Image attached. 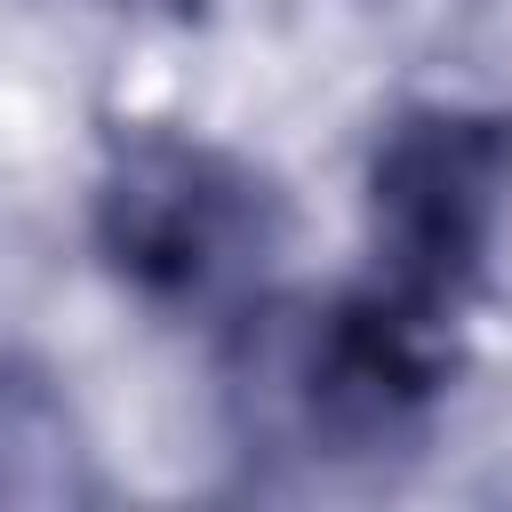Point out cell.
<instances>
[{
  "mask_svg": "<svg viewBox=\"0 0 512 512\" xmlns=\"http://www.w3.org/2000/svg\"><path fill=\"white\" fill-rule=\"evenodd\" d=\"M96 224H104V256L160 304L240 296L280 240L272 192L248 168L192 144H136L112 168Z\"/></svg>",
  "mask_w": 512,
  "mask_h": 512,
  "instance_id": "1",
  "label": "cell"
},
{
  "mask_svg": "<svg viewBox=\"0 0 512 512\" xmlns=\"http://www.w3.org/2000/svg\"><path fill=\"white\" fill-rule=\"evenodd\" d=\"M512 208V128L480 112H416L376 144L368 224L384 288L440 312L488 256Z\"/></svg>",
  "mask_w": 512,
  "mask_h": 512,
  "instance_id": "2",
  "label": "cell"
},
{
  "mask_svg": "<svg viewBox=\"0 0 512 512\" xmlns=\"http://www.w3.org/2000/svg\"><path fill=\"white\" fill-rule=\"evenodd\" d=\"M432 320L424 304L376 288L336 304L288 360L296 384V416L328 456H384L416 432L432 384H440V352H432Z\"/></svg>",
  "mask_w": 512,
  "mask_h": 512,
  "instance_id": "3",
  "label": "cell"
}]
</instances>
